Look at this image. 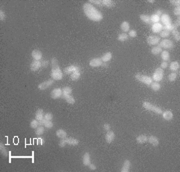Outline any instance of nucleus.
I'll return each instance as SVG.
<instances>
[{"label":"nucleus","instance_id":"3","mask_svg":"<svg viewBox=\"0 0 180 172\" xmlns=\"http://www.w3.org/2000/svg\"><path fill=\"white\" fill-rule=\"evenodd\" d=\"M142 106L145 108L146 110H150V111H153V112H155L156 114H162L163 113V111L161 108H159L158 106H155V105H153V104H151L150 102H148V101H144L143 102V104H142Z\"/></svg>","mask_w":180,"mask_h":172},{"label":"nucleus","instance_id":"32","mask_svg":"<svg viewBox=\"0 0 180 172\" xmlns=\"http://www.w3.org/2000/svg\"><path fill=\"white\" fill-rule=\"evenodd\" d=\"M41 122H42V124H43V125L45 126L46 128H48V129L53 127V123H52V121H51V120H46L45 118H43V119L41 120Z\"/></svg>","mask_w":180,"mask_h":172},{"label":"nucleus","instance_id":"59","mask_svg":"<svg viewBox=\"0 0 180 172\" xmlns=\"http://www.w3.org/2000/svg\"><path fill=\"white\" fill-rule=\"evenodd\" d=\"M148 2H149V3H154V1H153V0H149Z\"/></svg>","mask_w":180,"mask_h":172},{"label":"nucleus","instance_id":"26","mask_svg":"<svg viewBox=\"0 0 180 172\" xmlns=\"http://www.w3.org/2000/svg\"><path fill=\"white\" fill-rule=\"evenodd\" d=\"M62 97H65L67 95H71L72 93V88L71 87H69V86H64L63 88H62Z\"/></svg>","mask_w":180,"mask_h":172},{"label":"nucleus","instance_id":"43","mask_svg":"<svg viewBox=\"0 0 180 172\" xmlns=\"http://www.w3.org/2000/svg\"><path fill=\"white\" fill-rule=\"evenodd\" d=\"M176 77H177V74H176L175 72H172V73H171V74H169V76H168L169 81H171V82L175 81V80H176Z\"/></svg>","mask_w":180,"mask_h":172},{"label":"nucleus","instance_id":"6","mask_svg":"<svg viewBox=\"0 0 180 172\" xmlns=\"http://www.w3.org/2000/svg\"><path fill=\"white\" fill-rule=\"evenodd\" d=\"M159 47H163L165 49H171V48H173L174 47V43H173V41L172 40H169V39H163L162 41H160L159 43Z\"/></svg>","mask_w":180,"mask_h":172},{"label":"nucleus","instance_id":"44","mask_svg":"<svg viewBox=\"0 0 180 172\" xmlns=\"http://www.w3.org/2000/svg\"><path fill=\"white\" fill-rule=\"evenodd\" d=\"M170 35V32L167 31V30H162V31L160 32V36L162 37V38H166V37H168Z\"/></svg>","mask_w":180,"mask_h":172},{"label":"nucleus","instance_id":"45","mask_svg":"<svg viewBox=\"0 0 180 172\" xmlns=\"http://www.w3.org/2000/svg\"><path fill=\"white\" fill-rule=\"evenodd\" d=\"M128 36L131 37V38H135V37L137 36V32H136V30H129Z\"/></svg>","mask_w":180,"mask_h":172},{"label":"nucleus","instance_id":"1","mask_svg":"<svg viewBox=\"0 0 180 172\" xmlns=\"http://www.w3.org/2000/svg\"><path fill=\"white\" fill-rule=\"evenodd\" d=\"M83 12L84 14L86 15V17L88 19H90L91 21H94V22H99L103 19V15L101 13V11H99L98 9H96L92 4H90L89 2L88 3H85L83 5Z\"/></svg>","mask_w":180,"mask_h":172},{"label":"nucleus","instance_id":"52","mask_svg":"<svg viewBox=\"0 0 180 172\" xmlns=\"http://www.w3.org/2000/svg\"><path fill=\"white\" fill-rule=\"evenodd\" d=\"M103 129L106 130V131H109V130H110V125H109L108 123H105V124L103 125Z\"/></svg>","mask_w":180,"mask_h":172},{"label":"nucleus","instance_id":"46","mask_svg":"<svg viewBox=\"0 0 180 172\" xmlns=\"http://www.w3.org/2000/svg\"><path fill=\"white\" fill-rule=\"evenodd\" d=\"M44 118H45L46 120H52V118H53V115H52V113L48 112V113H46V114L44 115Z\"/></svg>","mask_w":180,"mask_h":172},{"label":"nucleus","instance_id":"22","mask_svg":"<svg viewBox=\"0 0 180 172\" xmlns=\"http://www.w3.org/2000/svg\"><path fill=\"white\" fill-rule=\"evenodd\" d=\"M111 58H112V53L111 52H106V53H104L102 55L101 60H102V62H108V61L111 60Z\"/></svg>","mask_w":180,"mask_h":172},{"label":"nucleus","instance_id":"16","mask_svg":"<svg viewBox=\"0 0 180 172\" xmlns=\"http://www.w3.org/2000/svg\"><path fill=\"white\" fill-rule=\"evenodd\" d=\"M115 138V134L113 131H111V130H109V131H107L106 132V135H105V140L107 143H111L112 141L114 140Z\"/></svg>","mask_w":180,"mask_h":172},{"label":"nucleus","instance_id":"5","mask_svg":"<svg viewBox=\"0 0 180 172\" xmlns=\"http://www.w3.org/2000/svg\"><path fill=\"white\" fill-rule=\"evenodd\" d=\"M135 78L137 79L138 81H140V82L146 84V85H150V84L152 83V81H153L151 77L145 76V75H142V74H136V75H135Z\"/></svg>","mask_w":180,"mask_h":172},{"label":"nucleus","instance_id":"11","mask_svg":"<svg viewBox=\"0 0 180 172\" xmlns=\"http://www.w3.org/2000/svg\"><path fill=\"white\" fill-rule=\"evenodd\" d=\"M151 30H152V32H154V33H160V32L163 30V26L159 22L158 23H153L152 26H151Z\"/></svg>","mask_w":180,"mask_h":172},{"label":"nucleus","instance_id":"28","mask_svg":"<svg viewBox=\"0 0 180 172\" xmlns=\"http://www.w3.org/2000/svg\"><path fill=\"white\" fill-rule=\"evenodd\" d=\"M147 140H148V137L146 136V135H143V134H141V135L137 136V138H136V141H137L138 143H140V144L147 142Z\"/></svg>","mask_w":180,"mask_h":172},{"label":"nucleus","instance_id":"9","mask_svg":"<svg viewBox=\"0 0 180 172\" xmlns=\"http://www.w3.org/2000/svg\"><path fill=\"white\" fill-rule=\"evenodd\" d=\"M160 42V38L155 35H150L147 37V43L149 45H156Z\"/></svg>","mask_w":180,"mask_h":172},{"label":"nucleus","instance_id":"15","mask_svg":"<svg viewBox=\"0 0 180 172\" xmlns=\"http://www.w3.org/2000/svg\"><path fill=\"white\" fill-rule=\"evenodd\" d=\"M76 70H80V67L79 66H75V65H70V66L66 67L64 72H65V74H71V73H73Z\"/></svg>","mask_w":180,"mask_h":172},{"label":"nucleus","instance_id":"41","mask_svg":"<svg viewBox=\"0 0 180 172\" xmlns=\"http://www.w3.org/2000/svg\"><path fill=\"white\" fill-rule=\"evenodd\" d=\"M38 126H39V123H38V120H37V119H33V120H31V122H30V127H31V128L36 129Z\"/></svg>","mask_w":180,"mask_h":172},{"label":"nucleus","instance_id":"12","mask_svg":"<svg viewBox=\"0 0 180 172\" xmlns=\"http://www.w3.org/2000/svg\"><path fill=\"white\" fill-rule=\"evenodd\" d=\"M103 64L102 62V60H101V58H93V59H91L90 61H89V65L91 66V67H99V66H101Z\"/></svg>","mask_w":180,"mask_h":172},{"label":"nucleus","instance_id":"35","mask_svg":"<svg viewBox=\"0 0 180 172\" xmlns=\"http://www.w3.org/2000/svg\"><path fill=\"white\" fill-rule=\"evenodd\" d=\"M162 52V48L159 46H154L151 49V53L154 54V55H157V54H160Z\"/></svg>","mask_w":180,"mask_h":172},{"label":"nucleus","instance_id":"53","mask_svg":"<svg viewBox=\"0 0 180 172\" xmlns=\"http://www.w3.org/2000/svg\"><path fill=\"white\" fill-rule=\"evenodd\" d=\"M41 64H42V67H47L49 65V61L48 60H44L43 62H41Z\"/></svg>","mask_w":180,"mask_h":172},{"label":"nucleus","instance_id":"20","mask_svg":"<svg viewBox=\"0 0 180 172\" xmlns=\"http://www.w3.org/2000/svg\"><path fill=\"white\" fill-rule=\"evenodd\" d=\"M147 141L151 144V145H153V146H157V145L159 144V139H158L156 136H153V135L149 136Z\"/></svg>","mask_w":180,"mask_h":172},{"label":"nucleus","instance_id":"39","mask_svg":"<svg viewBox=\"0 0 180 172\" xmlns=\"http://www.w3.org/2000/svg\"><path fill=\"white\" fill-rule=\"evenodd\" d=\"M0 150H1V153L3 156H8V151L6 150L4 144H2V143H0Z\"/></svg>","mask_w":180,"mask_h":172},{"label":"nucleus","instance_id":"17","mask_svg":"<svg viewBox=\"0 0 180 172\" xmlns=\"http://www.w3.org/2000/svg\"><path fill=\"white\" fill-rule=\"evenodd\" d=\"M90 160H91V158H90V154L88 153V152H86V153H84V155L82 157V162H83V164L85 165V166H88L91 162H90Z\"/></svg>","mask_w":180,"mask_h":172},{"label":"nucleus","instance_id":"7","mask_svg":"<svg viewBox=\"0 0 180 172\" xmlns=\"http://www.w3.org/2000/svg\"><path fill=\"white\" fill-rule=\"evenodd\" d=\"M53 83H54V80H53V79H48V80H46V81L40 83V84L38 85V89H39V90H45V89L49 88Z\"/></svg>","mask_w":180,"mask_h":172},{"label":"nucleus","instance_id":"4","mask_svg":"<svg viewBox=\"0 0 180 172\" xmlns=\"http://www.w3.org/2000/svg\"><path fill=\"white\" fill-rule=\"evenodd\" d=\"M152 80H154V82H159L163 79V69L162 68H157L155 70V72L152 75Z\"/></svg>","mask_w":180,"mask_h":172},{"label":"nucleus","instance_id":"33","mask_svg":"<svg viewBox=\"0 0 180 172\" xmlns=\"http://www.w3.org/2000/svg\"><path fill=\"white\" fill-rule=\"evenodd\" d=\"M128 34H126V33H120L119 35H118V37H117V39L119 40V41H121V42H124V41H126L127 39H128Z\"/></svg>","mask_w":180,"mask_h":172},{"label":"nucleus","instance_id":"50","mask_svg":"<svg viewBox=\"0 0 180 172\" xmlns=\"http://www.w3.org/2000/svg\"><path fill=\"white\" fill-rule=\"evenodd\" d=\"M66 144H67V143H66L65 139H61V141L59 142V146H60V147H64Z\"/></svg>","mask_w":180,"mask_h":172},{"label":"nucleus","instance_id":"34","mask_svg":"<svg viewBox=\"0 0 180 172\" xmlns=\"http://www.w3.org/2000/svg\"><path fill=\"white\" fill-rule=\"evenodd\" d=\"M160 54H161V58H162L163 61L167 62V61L169 60V58H170V54L168 53V51H162Z\"/></svg>","mask_w":180,"mask_h":172},{"label":"nucleus","instance_id":"14","mask_svg":"<svg viewBox=\"0 0 180 172\" xmlns=\"http://www.w3.org/2000/svg\"><path fill=\"white\" fill-rule=\"evenodd\" d=\"M31 55H32L34 60L40 61V59L42 58V52H41L40 50H38V49H34L32 52H31Z\"/></svg>","mask_w":180,"mask_h":172},{"label":"nucleus","instance_id":"25","mask_svg":"<svg viewBox=\"0 0 180 172\" xmlns=\"http://www.w3.org/2000/svg\"><path fill=\"white\" fill-rule=\"evenodd\" d=\"M56 135L59 138H61V139H65L66 137H67V133H66V131L64 129H58L56 131Z\"/></svg>","mask_w":180,"mask_h":172},{"label":"nucleus","instance_id":"55","mask_svg":"<svg viewBox=\"0 0 180 172\" xmlns=\"http://www.w3.org/2000/svg\"><path fill=\"white\" fill-rule=\"evenodd\" d=\"M167 66H168V64H167V62H162L161 63V67L160 68H162V69H165V68H167Z\"/></svg>","mask_w":180,"mask_h":172},{"label":"nucleus","instance_id":"49","mask_svg":"<svg viewBox=\"0 0 180 172\" xmlns=\"http://www.w3.org/2000/svg\"><path fill=\"white\" fill-rule=\"evenodd\" d=\"M0 20L1 21H4L5 20V13H4V11H0Z\"/></svg>","mask_w":180,"mask_h":172},{"label":"nucleus","instance_id":"24","mask_svg":"<svg viewBox=\"0 0 180 172\" xmlns=\"http://www.w3.org/2000/svg\"><path fill=\"white\" fill-rule=\"evenodd\" d=\"M101 2H102V5L107 8H112L115 5V3L112 0H101Z\"/></svg>","mask_w":180,"mask_h":172},{"label":"nucleus","instance_id":"19","mask_svg":"<svg viewBox=\"0 0 180 172\" xmlns=\"http://www.w3.org/2000/svg\"><path fill=\"white\" fill-rule=\"evenodd\" d=\"M66 143L71 145V146H76L79 144V140L76 139V138H73V137H69V138H65Z\"/></svg>","mask_w":180,"mask_h":172},{"label":"nucleus","instance_id":"8","mask_svg":"<svg viewBox=\"0 0 180 172\" xmlns=\"http://www.w3.org/2000/svg\"><path fill=\"white\" fill-rule=\"evenodd\" d=\"M160 20L162 22V26H167V25H171V18L170 16L168 15L167 13H163L161 17H160Z\"/></svg>","mask_w":180,"mask_h":172},{"label":"nucleus","instance_id":"54","mask_svg":"<svg viewBox=\"0 0 180 172\" xmlns=\"http://www.w3.org/2000/svg\"><path fill=\"white\" fill-rule=\"evenodd\" d=\"M88 167L90 168V170H96V166H95L94 164H92V163H90V164L88 165Z\"/></svg>","mask_w":180,"mask_h":172},{"label":"nucleus","instance_id":"36","mask_svg":"<svg viewBox=\"0 0 180 172\" xmlns=\"http://www.w3.org/2000/svg\"><path fill=\"white\" fill-rule=\"evenodd\" d=\"M66 100V102H68L69 104H74L75 103V98L72 96V95H67L65 97H63Z\"/></svg>","mask_w":180,"mask_h":172},{"label":"nucleus","instance_id":"47","mask_svg":"<svg viewBox=\"0 0 180 172\" xmlns=\"http://www.w3.org/2000/svg\"><path fill=\"white\" fill-rule=\"evenodd\" d=\"M174 14L176 16L180 15V6H175V8H174Z\"/></svg>","mask_w":180,"mask_h":172},{"label":"nucleus","instance_id":"10","mask_svg":"<svg viewBox=\"0 0 180 172\" xmlns=\"http://www.w3.org/2000/svg\"><path fill=\"white\" fill-rule=\"evenodd\" d=\"M62 89L61 88H54L51 91V97L53 99H58L60 97H62Z\"/></svg>","mask_w":180,"mask_h":172},{"label":"nucleus","instance_id":"2","mask_svg":"<svg viewBox=\"0 0 180 172\" xmlns=\"http://www.w3.org/2000/svg\"><path fill=\"white\" fill-rule=\"evenodd\" d=\"M51 64H52V70H51V77L53 80H61L63 78V72L61 71L58 61L55 57H53L51 59Z\"/></svg>","mask_w":180,"mask_h":172},{"label":"nucleus","instance_id":"21","mask_svg":"<svg viewBox=\"0 0 180 172\" xmlns=\"http://www.w3.org/2000/svg\"><path fill=\"white\" fill-rule=\"evenodd\" d=\"M131 167V162L129 160H125L124 163H123V166L121 168V172H128L130 170Z\"/></svg>","mask_w":180,"mask_h":172},{"label":"nucleus","instance_id":"40","mask_svg":"<svg viewBox=\"0 0 180 172\" xmlns=\"http://www.w3.org/2000/svg\"><path fill=\"white\" fill-rule=\"evenodd\" d=\"M172 34H173V36H174V38H175V40H177V41H179L180 40V33L178 32V30L175 28V29H173L172 30Z\"/></svg>","mask_w":180,"mask_h":172},{"label":"nucleus","instance_id":"13","mask_svg":"<svg viewBox=\"0 0 180 172\" xmlns=\"http://www.w3.org/2000/svg\"><path fill=\"white\" fill-rule=\"evenodd\" d=\"M40 67H42V64L38 60H33L31 64H30V70L31 71H37Z\"/></svg>","mask_w":180,"mask_h":172},{"label":"nucleus","instance_id":"51","mask_svg":"<svg viewBox=\"0 0 180 172\" xmlns=\"http://www.w3.org/2000/svg\"><path fill=\"white\" fill-rule=\"evenodd\" d=\"M170 2H171L172 4H174L175 6H179V4H180V1H179V0H171Z\"/></svg>","mask_w":180,"mask_h":172},{"label":"nucleus","instance_id":"29","mask_svg":"<svg viewBox=\"0 0 180 172\" xmlns=\"http://www.w3.org/2000/svg\"><path fill=\"white\" fill-rule=\"evenodd\" d=\"M35 118H36L38 121L42 120V119L44 118V115H43V110L42 109L37 110V111H36V113H35Z\"/></svg>","mask_w":180,"mask_h":172},{"label":"nucleus","instance_id":"56","mask_svg":"<svg viewBox=\"0 0 180 172\" xmlns=\"http://www.w3.org/2000/svg\"><path fill=\"white\" fill-rule=\"evenodd\" d=\"M179 25H180V20H179V18L175 21V24H174V27L175 28H177V27H179Z\"/></svg>","mask_w":180,"mask_h":172},{"label":"nucleus","instance_id":"23","mask_svg":"<svg viewBox=\"0 0 180 172\" xmlns=\"http://www.w3.org/2000/svg\"><path fill=\"white\" fill-rule=\"evenodd\" d=\"M80 76H81V71L80 70H76L73 73H71L70 78H71V80H73V81H76V80H78V79L80 78Z\"/></svg>","mask_w":180,"mask_h":172},{"label":"nucleus","instance_id":"58","mask_svg":"<svg viewBox=\"0 0 180 172\" xmlns=\"http://www.w3.org/2000/svg\"><path fill=\"white\" fill-rule=\"evenodd\" d=\"M154 14H156L157 16H159V17H160V15H162V11H161L160 9H158V10H157V11H156Z\"/></svg>","mask_w":180,"mask_h":172},{"label":"nucleus","instance_id":"30","mask_svg":"<svg viewBox=\"0 0 180 172\" xmlns=\"http://www.w3.org/2000/svg\"><path fill=\"white\" fill-rule=\"evenodd\" d=\"M150 87H151V89H152L153 91H159L160 88H161V85H160L158 82H152V83L150 84Z\"/></svg>","mask_w":180,"mask_h":172},{"label":"nucleus","instance_id":"38","mask_svg":"<svg viewBox=\"0 0 180 172\" xmlns=\"http://www.w3.org/2000/svg\"><path fill=\"white\" fill-rule=\"evenodd\" d=\"M140 19H141L144 23H147V24L151 23V22H150V17L148 15H146V14H141V15H140Z\"/></svg>","mask_w":180,"mask_h":172},{"label":"nucleus","instance_id":"31","mask_svg":"<svg viewBox=\"0 0 180 172\" xmlns=\"http://www.w3.org/2000/svg\"><path fill=\"white\" fill-rule=\"evenodd\" d=\"M180 67V64L178 61H173V62L170 63V69L172 70V71H176V70H178Z\"/></svg>","mask_w":180,"mask_h":172},{"label":"nucleus","instance_id":"27","mask_svg":"<svg viewBox=\"0 0 180 172\" xmlns=\"http://www.w3.org/2000/svg\"><path fill=\"white\" fill-rule=\"evenodd\" d=\"M120 28H121V30L123 31V33H126L127 31H129V29H130L129 23H128L127 21H123L122 24H121V26H120Z\"/></svg>","mask_w":180,"mask_h":172},{"label":"nucleus","instance_id":"48","mask_svg":"<svg viewBox=\"0 0 180 172\" xmlns=\"http://www.w3.org/2000/svg\"><path fill=\"white\" fill-rule=\"evenodd\" d=\"M89 3H90V4H96V5H102L101 0H91Z\"/></svg>","mask_w":180,"mask_h":172},{"label":"nucleus","instance_id":"37","mask_svg":"<svg viewBox=\"0 0 180 172\" xmlns=\"http://www.w3.org/2000/svg\"><path fill=\"white\" fill-rule=\"evenodd\" d=\"M149 17H150V22L151 23H158L159 20H160V17L157 16L156 14H152V15L149 16Z\"/></svg>","mask_w":180,"mask_h":172},{"label":"nucleus","instance_id":"18","mask_svg":"<svg viewBox=\"0 0 180 172\" xmlns=\"http://www.w3.org/2000/svg\"><path fill=\"white\" fill-rule=\"evenodd\" d=\"M162 115H163L164 119L167 120V121H170V120L173 119V113H172L170 110H166V111H164L163 113H162Z\"/></svg>","mask_w":180,"mask_h":172},{"label":"nucleus","instance_id":"57","mask_svg":"<svg viewBox=\"0 0 180 172\" xmlns=\"http://www.w3.org/2000/svg\"><path fill=\"white\" fill-rule=\"evenodd\" d=\"M37 141H38V143H39L40 145H44V139H43V138H38Z\"/></svg>","mask_w":180,"mask_h":172},{"label":"nucleus","instance_id":"42","mask_svg":"<svg viewBox=\"0 0 180 172\" xmlns=\"http://www.w3.org/2000/svg\"><path fill=\"white\" fill-rule=\"evenodd\" d=\"M44 133V127L43 126H38L37 128H36V134L38 135V136H40L41 134H43Z\"/></svg>","mask_w":180,"mask_h":172}]
</instances>
